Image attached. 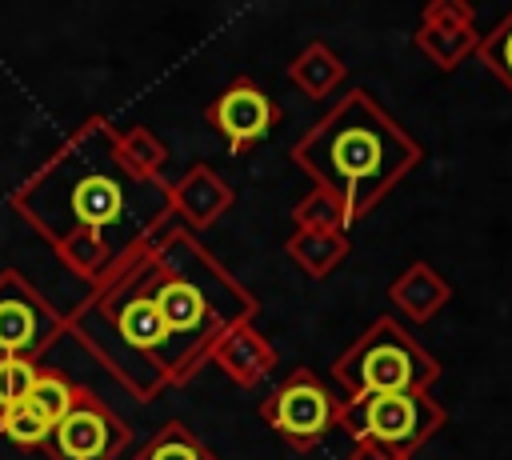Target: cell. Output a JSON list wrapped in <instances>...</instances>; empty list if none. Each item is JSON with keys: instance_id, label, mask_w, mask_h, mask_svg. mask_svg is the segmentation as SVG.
<instances>
[{"instance_id": "1", "label": "cell", "mask_w": 512, "mask_h": 460, "mask_svg": "<svg viewBox=\"0 0 512 460\" xmlns=\"http://www.w3.org/2000/svg\"><path fill=\"white\" fill-rule=\"evenodd\" d=\"M260 300L212 256L176 216L140 236L64 312V332L104 364L140 404L168 388H188L212 348L236 324H252Z\"/></svg>"}, {"instance_id": "2", "label": "cell", "mask_w": 512, "mask_h": 460, "mask_svg": "<svg viewBox=\"0 0 512 460\" xmlns=\"http://www.w3.org/2000/svg\"><path fill=\"white\" fill-rule=\"evenodd\" d=\"M116 132L120 128H112V120L88 116L36 172L16 184V216L52 248L68 236H92L120 256L172 216L168 184L136 180L116 156Z\"/></svg>"}, {"instance_id": "3", "label": "cell", "mask_w": 512, "mask_h": 460, "mask_svg": "<svg viewBox=\"0 0 512 460\" xmlns=\"http://www.w3.org/2000/svg\"><path fill=\"white\" fill-rule=\"evenodd\" d=\"M292 160L320 192H332L356 224L424 160V148L368 88H348L304 128Z\"/></svg>"}, {"instance_id": "4", "label": "cell", "mask_w": 512, "mask_h": 460, "mask_svg": "<svg viewBox=\"0 0 512 460\" xmlns=\"http://www.w3.org/2000/svg\"><path fill=\"white\" fill-rule=\"evenodd\" d=\"M332 380L344 400L384 396V392H432L440 380V360L392 316H376L336 360Z\"/></svg>"}, {"instance_id": "5", "label": "cell", "mask_w": 512, "mask_h": 460, "mask_svg": "<svg viewBox=\"0 0 512 460\" xmlns=\"http://www.w3.org/2000/svg\"><path fill=\"white\" fill-rule=\"evenodd\" d=\"M448 424V408L432 392H384V396H360L340 400L336 428H344L356 440H376L408 460Z\"/></svg>"}, {"instance_id": "6", "label": "cell", "mask_w": 512, "mask_h": 460, "mask_svg": "<svg viewBox=\"0 0 512 460\" xmlns=\"http://www.w3.org/2000/svg\"><path fill=\"white\" fill-rule=\"evenodd\" d=\"M340 400L332 396L328 384L312 368H292L260 404L264 424L292 448V452H312L332 428H336Z\"/></svg>"}, {"instance_id": "7", "label": "cell", "mask_w": 512, "mask_h": 460, "mask_svg": "<svg viewBox=\"0 0 512 460\" xmlns=\"http://www.w3.org/2000/svg\"><path fill=\"white\" fill-rule=\"evenodd\" d=\"M64 336V312L20 272L0 268V360H40Z\"/></svg>"}, {"instance_id": "8", "label": "cell", "mask_w": 512, "mask_h": 460, "mask_svg": "<svg viewBox=\"0 0 512 460\" xmlns=\"http://www.w3.org/2000/svg\"><path fill=\"white\" fill-rule=\"evenodd\" d=\"M132 444V428L92 388H76V404L52 428L44 452L52 460H116Z\"/></svg>"}, {"instance_id": "9", "label": "cell", "mask_w": 512, "mask_h": 460, "mask_svg": "<svg viewBox=\"0 0 512 460\" xmlns=\"http://www.w3.org/2000/svg\"><path fill=\"white\" fill-rule=\"evenodd\" d=\"M280 104L248 76H236L208 108H204V120L212 124V132L224 140V148L232 156H244L252 152L260 140H268V132L280 124Z\"/></svg>"}, {"instance_id": "10", "label": "cell", "mask_w": 512, "mask_h": 460, "mask_svg": "<svg viewBox=\"0 0 512 460\" xmlns=\"http://www.w3.org/2000/svg\"><path fill=\"white\" fill-rule=\"evenodd\" d=\"M480 36L484 32H476V8L472 4H464V0H432L420 12V24L412 32V44L440 72H452L456 64H464L468 56H476Z\"/></svg>"}, {"instance_id": "11", "label": "cell", "mask_w": 512, "mask_h": 460, "mask_svg": "<svg viewBox=\"0 0 512 460\" xmlns=\"http://www.w3.org/2000/svg\"><path fill=\"white\" fill-rule=\"evenodd\" d=\"M168 204H172V216L184 228L204 232L236 204V192L212 164H192L180 180L168 184Z\"/></svg>"}, {"instance_id": "12", "label": "cell", "mask_w": 512, "mask_h": 460, "mask_svg": "<svg viewBox=\"0 0 512 460\" xmlns=\"http://www.w3.org/2000/svg\"><path fill=\"white\" fill-rule=\"evenodd\" d=\"M276 348L272 340L256 328V324H236L232 332L220 336V344L212 348V364L240 388H256L276 372Z\"/></svg>"}, {"instance_id": "13", "label": "cell", "mask_w": 512, "mask_h": 460, "mask_svg": "<svg viewBox=\"0 0 512 460\" xmlns=\"http://www.w3.org/2000/svg\"><path fill=\"white\" fill-rule=\"evenodd\" d=\"M388 300L392 308L404 316V320H416V324H428L448 300H452V284L424 260L408 264L392 284H388Z\"/></svg>"}, {"instance_id": "14", "label": "cell", "mask_w": 512, "mask_h": 460, "mask_svg": "<svg viewBox=\"0 0 512 460\" xmlns=\"http://www.w3.org/2000/svg\"><path fill=\"white\" fill-rule=\"evenodd\" d=\"M352 240L348 232H324V228H292V236L284 240V252L296 260L300 272H308L312 280L332 276L344 256H348Z\"/></svg>"}, {"instance_id": "15", "label": "cell", "mask_w": 512, "mask_h": 460, "mask_svg": "<svg viewBox=\"0 0 512 460\" xmlns=\"http://www.w3.org/2000/svg\"><path fill=\"white\" fill-rule=\"evenodd\" d=\"M344 76H348L344 60H340L324 40L304 44V48L292 56V64H288V80H292L308 100H328V96L344 84Z\"/></svg>"}, {"instance_id": "16", "label": "cell", "mask_w": 512, "mask_h": 460, "mask_svg": "<svg viewBox=\"0 0 512 460\" xmlns=\"http://www.w3.org/2000/svg\"><path fill=\"white\" fill-rule=\"evenodd\" d=\"M116 156H120V164L136 180H148L152 184V180H160V172L168 164V144L152 128L136 124V128H120L116 132Z\"/></svg>"}, {"instance_id": "17", "label": "cell", "mask_w": 512, "mask_h": 460, "mask_svg": "<svg viewBox=\"0 0 512 460\" xmlns=\"http://www.w3.org/2000/svg\"><path fill=\"white\" fill-rule=\"evenodd\" d=\"M128 460H216L212 448L192 432L184 428L180 420H168L144 448H136Z\"/></svg>"}, {"instance_id": "18", "label": "cell", "mask_w": 512, "mask_h": 460, "mask_svg": "<svg viewBox=\"0 0 512 460\" xmlns=\"http://www.w3.org/2000/svg\"><path fill=\"white\" fill-rule=\"evenodd\" d=\"M292 224L296 228H324V232H348L352 228V216L348 208L332 196V192H304L296 204H292Z\"/></svg>"}, {"instance_id": "19", "label": "cell", "mask_w": 512, "mask_h": 460, "mask_svg": "<svg viewBox=\"0 0 512 460\" xmlns=\"http://www.w3.org/2000/svg\"><path fill=\"white\" fill-rule=\"evenodd\" d=\"M0 420H4V436H8L20 452L44 448V444H48V436H52V420H48L32 400H24V404H16V408L0 412Z\"/></svg>"}, {"instance_id": "20", "label": "cell", "mask_w": 512, "mask_h": 460, "mask_svg": "<svg viewBox=\"0 0 512 460\" xmlns=\"http://www.w3.org/2000/svg\"><path fill=\"white\" fill-rule=\"evenodd\" d=\"M476 60L512 92V8L496 20V28H488V32L480 36Z\"/></svg>"}, {"instance_id": "21", "label": "cell", "mask_w": 512, "mask_h": 460, "mask_svg": "<svg viewBox=\"0 0 512 460\" xmlns=\"http://www.w3.org/2000/svg\"><path fill=\"white\" fill-rule=\"evenodd\" d=\"M76 388L80 384H72L64 372H56V368H40V376H36V384H32V404L52 420V428L68 416V408L76 404Z\"/></svg>"}, {"instance_id": "22", "label": "cell", "mask_w": 512, "mask_h": 460, "mask_svg": "<svg viewBox=\"0 0 512 460\" xmlns=\"http://www.w3.org/2000/svg\"><path fill=\"white\" fill-rule=\"evenodd\" d=\"M36 376H40V364L32 360H0V412L24 404L32 396Z\"/></svg>"}, {"instance_id": "23", "label": "cell", "mask_w": 512, "mask_h": 460, "mask_svg": "<svg viewBox=\"0 0 512 460\" xmlns=\"http://www.w3.org/2000/svg\"><path fill=\"white\" fill-rule=\"evenodd\" d=\"M348 460H408V456L396 452V448H388V444H376V440H356L352 452H348Z\"/></svg>"}, {"instance_id": "24", "label": "cell", "mask_w": 512, "mask_h": 460, "mask_svg": "<svg viewBox=\"0 0 512 460\" xmlns=\"http://www.w3.org/2000/svg\"><path fill=\"white\" fill-rule=\"evenodd\" d=\"M0 436H4V420H0Z\"/></svg>"}]
</instances>
